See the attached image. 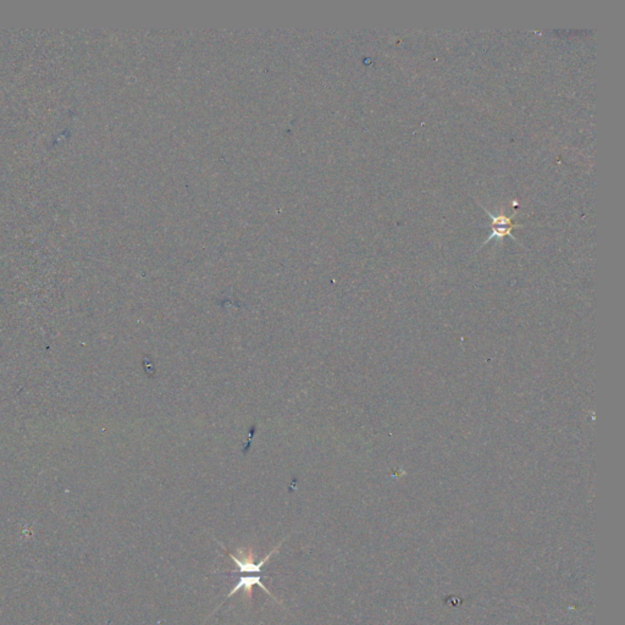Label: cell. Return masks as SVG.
<instances>
[{
    "label": "cell",
    "mask_w": 625,
    "mask_h": 625,
    "mask_svg": "<svg viewBox=\"0 0 625 625\" xmlns=\"http://www.w3.org/2000/svg\"><path fill=\"white\" fill-rule=\"evenodd\" d=\"M284 541H285V540H282V541L280 542L279 545L275 547L271 552L267 554V556L264 557V559H262L259 563H254V553H253L252 547H248L246 550L238 548V550H237V552L240 553V559H238V557L234 556L232 553H230L229 551H228V548L223 546V543H220V542H218V543L221 546L223 551L226 552V554L229 556L230 559H232L234 563H236V565H237V569L230 570V573H232V574H237V573H259V574H260L262 572V567L265 565V563L268 562L269 559L273 557L275 553L279 551L280 547L282 546Z\"/></svg>",
    "instance_id": "obj_1"
},
{
    "label": "cell",
    "mask_w": 625,
    "mask_h": 625,
    "mask_svg": "<svg viewBox=\"0 0 625 625\" xmlns=\"http://www.w3.org/2000/svg\"><path fill=\"white\" fill-rule=\"evenodd\" d=\"M262 576H260V575H256V576H240V579H238V581L236 583V585H234V589H232V590H231V591L228 593L226 598H225L223 602H221V606H223L226 600H229V598H232L234 593H236V592L240 591V590H245V598H246V600H248V601L251 602L252 598H253V587H254V586H259V587H262V590L267 592L269 596L273 598L275 602L280 603L281 606H284L280 600H278V598L273 596V593L270 592V590H269L268 587L262 584Z\"/></svg>",
    "instance_id": "obj_2"
},
{
    "label": "cell",
    "mask_w": 625,
    "mask_h": 625,
    "mask_svg": "<svg viewBox=\"0 0 625 625\" xmlns=\"http://www.w3.org/2000/svg\"><path fill=\"white\" fill-rule=\"evenodd\" d=\"M487 212V210H486ZM489 217L493 220V230H492V234L487 238V241L492 240V238H498V240H502L503 237L506 236H511V231L515 229L517 226H514V223H512L511 219L504 217V215H498V217H493L491 212H487ZM486 241V242H487ZM485 242V243H486Z\"/></svg>",
    "instance_id": "obj_3"
}]
</instances>
